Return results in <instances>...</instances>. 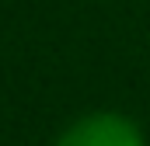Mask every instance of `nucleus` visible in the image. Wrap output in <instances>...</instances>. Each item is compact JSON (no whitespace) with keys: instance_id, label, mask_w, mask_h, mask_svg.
Returning a JSON list of instances; mask_svg holds the SVG:
<instances>
[{"instance_id":"obj_1","label":"nucleus","mask_w":150,"mask_h":146,"mask_svg":"<svg viewBox=\"0 0 150 146\" xmlns=\"http://www.w3.org/2000/svg\"><path fill=\"white\" fill-rule=\"evenodd\" d=\"M56 146H147L143 129L122 111H87L74 118Z\"/></svg>"}]
</instances>
